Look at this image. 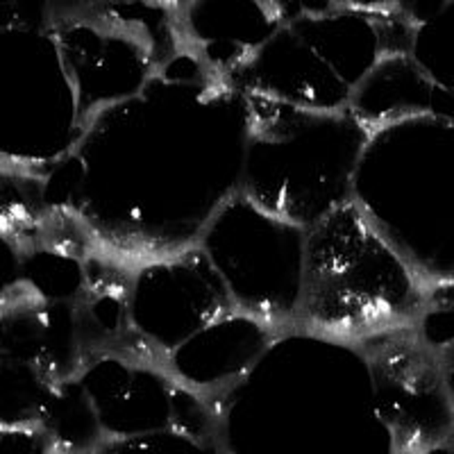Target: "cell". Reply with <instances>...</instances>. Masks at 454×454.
<instances>
[{
	"label": "cell",
	"mask_w": 454,
	"mask_h": 454,
	"mask_svg": "<svg viewBox=\"0 0 454 454\" xmlns=\"http://www.w3.org/2000/svg\"><path fill=\"white\" fill-rule=\"evenodd\" d=\"M432 289L348 200L305 230L291 330L356 346L416 325Z\"/></svg>",
	"instance_id": "1"
},
{
	"label": "cell",
	"mask_w": 454,
	"mask_h": 454,
	"mask_svg": "<svg viewBox=\"0 0 454 454\" xmlns=\"http://www.w3.org/2000/svg\"><path fill=\"white\" fill-rule=\"evenodd\" d=\"M243 96L248 137L237 193L302 230L352 200V176L371 137L366 125L348 109L318 112Z\"/></svg>",
	"instance_id": "2"
},
{
	"label": "cell",
	"mask_w": 454,
	"mask_h": 454,
	"mask_svg": "<svg viewBox=\"0 0 454 454\" xmlns=\"http://www.w3.org/2000/svg\"><path fill=\"white\" fill-rule=\"evenodd\" d=\"M73 89L80 129L132 98L182 48L176 12L155 0H100L48 30Z\"/></svg>",
	"instance_id": "3"
},
{
	"label": "cell",
	"mask_w": 454,
	"mask_h": 454,
	"mask_svg": "<svg viewBox=\"0 0 454 454\" xmlns=\"http://www.w3.org/2000/svg\"><path fill=\"white\" fill-rule=\"evenodd\" d=\"M364 352L371 404L391 454H420L452 443V356L429 348L413 327L356 343Z\"/></svg>",
	"instance_id": "4"
},
{
	"label": "cell",
	"mask_w": 454,
	"mask_h": 454,
	"mask_svg": "<svg viewBox=\"0 0 454 454\" xmlns=\"http://www.w3.org/2000/svg\"><path fill=\"white\" fill-rule=\"evenodd\" d=\"M227 209L237 218L239 232H230L212 216L198 243L221 275L234 307L286 332L294 323L302 273L305 230L286 223L234 193Z\"/></svg>",
	"instance_id": "5"
},
{
	"label": "cell",
	"mask_w": 454,
	"mask_h": 454,
	"mask_svg": "<svg viewBox=\"0 0 454 454\" xmlns=\"http://www.w3.org/2000/svg\"><path fill=\"white\" fill-rule=\"evenodd\" d=\"M237 309L200 246L135 263L128 318L137 339L164 359L218 316Z\"/></svg>",
	"instance_id": "6"
},
{
	"label": "cell",
	"mask_w": 454,
	"mask_h": 454,
	"mask_svg": "<svg viewBox=\"0 0 454 454\" xmlns=\"http://www.w3.org/2000/svg\"><path fill=\"white\" fill-rule=\"evenodd\" d=\"M223 80L241 93L318 112L346 109L352 93L289 23H282Z\"/></svg>",
	"instance_id": "7"
},
{
	"label": "cell",
	"mask_w": 454,
	"mask_h": 454,
	"mask_svg": "<svg viewBox=\"0 0 454 454\" xmlns=\"http://www.w3.org/2000/svg\"><path fill=\"white\" fill-rule=\"evenodd\" d=\"M279 334L282 330L257 316L232 309L180 343L164 359V368L216 407L218 397L239 387Z\"/></svg>",
	"instance_id": "8"
},
{
	"label": "cell",
	"mask_w": 454,
	"mask_h": 454,
	"mask_svg": "<svg viewBox=\"0 0 454 454\" xmlns=\"http://www.w3.org/2000/svg\"><path fill=\"white\" fill-rule=\"evenodd\" d=\"M176 21L182 46L221 78L282 26L263 0H186Z\"/></svg>",
	"instance_id": "9"
},
{
	"label": "cell",
	"mask_w": 454,
	"mask_h": 454,
	"mask_svg": "<svg viewBox=\"0 0 454 454\" xmlns=\"http://www.w3.org/2000/svg\"><path fill=\"white\" fill-rule=\"evenodd\" d=\"M454 93L436 87L409 55H384L355 84L348 112L368 129L411 116L454 121Z\"/></svg>",
	"instance_id": "10"
},
{
	"label": "cell",
	"mask_w": 454,
	"mask_h": 454,
	"mask_svg": "<svg viewBox=\"0 0 454 454\" xmlns=\"http://www.w3.org/2000/svg\"><path fill=\"white\" fill-rule=\"evenodd\" d=\"M289 26L350 89H355L382 57L375 19L362 12L336 7L327 14L291 21Z\"/></svg>",
	"instance_id": "11"
},
{
	"label": "cell",
	"mask_w": 454,
	"mask_h": 454,
	"mask_svg": "<svg viewBox=\"0 0 454 454\" xmlns=\"http://www.w3.org/2000/svg\"><path fill=\"white\" fill-rule=\"evenodd\" d=\"M57 384L59 380L36 364H0V425L39 427Z\"/></svg>",
	"instance_id": "12"
},
{
	"label": "cell",
	"mask_w": 454,
	"mask_h": 454,
	"mask_svg": "<svg viewBox=\"0 0 454 454\" xmlns=\"http://www.w3.org/2000/svg\"><path fill=\"white\" fill-rule=\"evenodd\" d=\"M407 55L436 87L454 93V3L413 27Z\"/></svg>",
	"instance_id": "13"
},
{
	"label": "cell",
	"mask_w": 454,
	"mask_h": 454,
	"mask_svg": "<svg viewBox=\"0 0 454 454\" xmlns=\"http://www.w3.org/2000/svg\"><path fill=\"white\" fill-rule=\"evenodd\" d=\"M225 448L218 439L193 436V434L166 429V432L141 434L128 439L107 441L93 454H223Z\"/></svg>",
	"instance_id": "14"
},
{
	"label": "cell",
	"mask_w": 454,
	"mask_h": 454,
	"mask_svg": "<svg viewBox=\"0 0 454 454\" xmlns=\"http://www.w3.org/2000/svg\"><path fill=\"white\" fill-rule=\"evenodd\" d=\"M0 454H55L42 427L0 425Z\"/></svg>",
	"instance_id": "15"
},
{
	"label": "cell",
	"mask_w": 454,
	"mask_h": 454,
	"mask_svg": "<svg viewBox=\"0 0 454 454\" xmlns=\"http://www.w3.org/2000/svg\"><path fill=\"white\" fill-rule=\"evenodd\" d=\"M263 3L282 23L298 21L305 16L327 14L340 7V0H263Z\"/></svg>",
	"instance_id": "16"
},
{
	"label": "cell",
	"mask_w": 454,
	"mask_h": 454,
	"mask_svg": "<svg viewBox=\"0 0 454 454\" xmlns=\"http://www.w3.org/2000/svg\"><path fill=\"white\" fill-rule=\"evenodd\" d=\"M21 284V248L0 230V300Z\"/></svg>",
	"instance_id": "17"
},
{
	"label": "cell",
	"mask_w": 454,
	"mask_h": 454,
	"mask_svg": "<svg viewBox=\"0 0 454 454\" xmlns=\"http://www.w3.org/2000/svg\"><path fill=\"white\" fill-rule=\"evenodd\" d=\"M100 0H36L39 12H42L43 30H51L57 23L73 19V16H80L84 12H89L91 7L98 5Z\"/></svg>",
	"instance_id": "18"
},
{
	"label": "cell",
	"mask_w": 454,
	"mask_h": 454,
	"mask_svg": "<svg viewBox=\"0 0 454 454\" xmlns=\"http://www.w3.org/2000/svg\"><path fill=\"white\" fill-rule=\"evenodd\" d=\"M454 0H400L395 7V14H400L413 27L432 21L445 7L452 5Z\"/></svg>",
	"instance_id": "19"
},
{
	"label": "cell",
	"mask_w": 454,
	"mask_h": 454,
	"mask_svg": "<svg viewBox=\"0 0 454 454\" xmlns=\"http://www.w3.org/2000/svg\"><path fill=\"white\" fill-rule=\"evenodd\" d=\"M400 0H340V7L352 12H362L368 16H382L395 12Z\"/></svg>",
	"instance_id": "20"
},
{
	"label": "cell",
	"mask_w": 454,
	"mask_h": 454,
	"mask_svg": "<svg viewBox=\"0 0 454 454\" xmlns=\"http://www.w3.org/2000/svg\"><path fill=\"white\" fill-rule=\"evenodd\" d=\"M155 3H160V5L168 7L170 12H177V10H180L182 5H184L186 0H155Z\"/></svg>",
	"instance_id": "21"
},
{
	"label": "cell",
	"mask_w": 454,
	"mask_h": 454,
	"mask_svg": "<svg viewBox=\"0 0 454 454\" xmlns=\"http://www.w3.org/2000/svg\"><path fill=\"white\" fill-rule=\"evenodd\" d=\"M420 454H452V443L448 445H439V448H432V450H425Z\"/></svg>",
	"instance_id": "22"
},
{
	"label": "cell",
	"mask_w": 454,
	"mask_h": 454,
	"mask_svg": "<svg viewBox=\"0 0 454 454\" xmlns=\"http://www.w3.org/2000/svg\"><path fill=\"white\" fill-rule=\"evenodd\" d=\"M223 454H232V452H230V450H225V452H223Z\"/></svg>",
	"instance_id": "23"
}]
</instances>
